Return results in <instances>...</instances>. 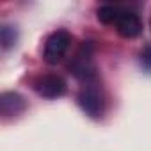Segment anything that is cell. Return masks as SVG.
<instances>
[{
	"mask_svg": "<svg viewBox=\"0 0 151 151\" xmlns=\"http://www.w3.org/2000/svg\"><path fill=\"white\" fill-rule=\"evenodd\" d=\"M34 89L37 91L39 96L55 100L60 98L66 93V82L59 77V75H43L34 82Z\"/></svg>",
	"mask_w": 151,
	"mask_h": 151,
	"instance_id": "4",
	"label": "cell"
},
{
	"mask_svg": "<svg viewBox=\"0 0 151 151\" xmlns=\"http://www.w3.org/2000/svg\"><path fill=\"white\" fill-rule=\"evenodd\" d=\"M140 64H142L144 69L151 71V45L146 46V48L140 52Z\"/></svg>",
	"mask_w": 151,
	"mask_h": 151,
	"instance_id": "9",
	"label": "cell"
},
{
	"mask_svg": "<svg viewBox=\"0 0 151 151\" xmlns=\"http://www.w3.org/2000/svg\"><path fill=\"white\" fill-rule=\"evenodd\" d=\"M16 39H18V32L14 27L11 25H4L2 29H0V41H2V46L7 50L11 46L16 45Z\"/></svg>",
	"mask_w": 151,
	"mask_h": 151,
	"instance_id": "8",
	"label": "cell"
},
{
	"mask_svg": "<svg viewBox=\"0 0 151 151\" xmlns=\"http://www.w3.org/2000/svg\"><path fill=\"white\" fill-rule=\"evenodd\" d=\"M25 98L18 93H2V96H0V114L4 117L18 116L20 112L25 110Z\"/></svg>",
	"mask_w": 151,
	"mask_h": 151,
	"instance_id": "6",
	"label": "cell"
},
{
	"mask_svg": "<svg viewBox=\"0 0 151 151\" xmlns=\"http://www.w3.org/2000/svg\"><path fill=\"white\" fill-rule=\"evenodd\" d=\"M123 14V9L117 7V6H101L98 9V20L105 25H112V23H117V20L121 18Z\"/></svg>",
	"mask_w": 151,
	"mask_h": 151,
	"instance_id": "7",
	"label": "cell"
},
{
	"mask_svg": "<svg viewBox=\"0 0 151 151\" xmlns=\"http://www.w3.org/2000/svg\"><path fill=\"white\" fill-rule=\"evenodd\" d=\"M116 27H117L119 36L126 37V39L137 37V36L140 34V30H142V23H140L139 16H137L135 13H130V11H123V14H121V18L117 20Z\"/></svg>",
	"mask_w": 151,
	"mask_h": 151,
	"instance_id": "5",
	"label": "cell"
},
{
	"mask_svg": "<svg viewBox=\"0 0 151 151\" xmlns=\"http://www.w3.org/2000/svg\"><path fill=\"white\" fill-rule=\"evenodd\" d=\"M78 103L82 107V110L86 114H89L91 117H100L103 114V96L98 91V87L91 86L87 82V86L80 91L78 94Z\"/></svg>",
	"mask_w": 151,
	"mask_h": 151,
	"instance_id": "3",
	"label": "cell"
},
{
	"mask_svg": "<svg viewBox=\"0 0 151 151\" xmlns=\"http://www.w3.org/2000/svg\"><path fill=\"white\" fill-rule=\"evenodd\" d=\"M71 45V36L68 30H57L53 32L45 45V60L48 64H57L62 60V57L66 55L68 48Z\"/></svg>",
	"mask_w": 151,
	"mask_h": 151,
	"instance_id": "1",
	"label": "cell"
},
{
	"mask_svg": "<svg viewBox=\"0 0 151 151\" xmlns=\"http://www.w3.org/2000/svg\"><path fill=\"white\" fill-rule=\"evenodd\" d=\"M91 50H93V46H91L89 43L84 45V46L80 48V52L77 53V57L73 59V62L69 64L71 73H73L77 78L86 80V84H87L89 80H93L94 75H96L94 64H93V57H91Z\"/></svg>",
	"mask_w": 151,
	"mask_h": 151,
	"instance_id": "2",
	"label": "cell"
}]
</instances>
